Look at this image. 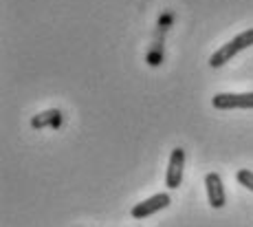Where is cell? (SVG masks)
I'll return each instance as SVG.
<instances>
[{
	"instance_id": "3957f363",
	"label": "cell",
	"mask_w": 253,
	"mask_h": 227,
	"mask_svg": "<svg viewBox=\"0 0 253 227\" xmlns=\"http://www.w3.org/2000/svg\"><path fill=\"white\" fill-rule=\"evenodd\" d=\"M172 203V196L169 194H154V196H150V199H145L143 203H137V205L130 210V214H132V219H148V216H152V214H157V212H161L165 210V207Z\"/></svg>"
},
{
	"instance_id": "5b68a950",
	"label": "cell",
	"mask_w": 253,
	"mask_h": 227,
	"mask_svg": "<svg viewBox=\"0 0 253 227\" xmlns=\"http://www.w3.org/2000/svg\"><path fill=\"white\" fill-rule=\"evenodd\" d=\"M205 187H207V199H209V205L213 210H220L225 207L227 203V194H225V187H222V179L218 172H209L205 177Z\"/></svg>"
},
{
	"instance_id": "8992f818",
	"label": "cell",
	"mask_w": 253,
	"mask_h": 227,
	"mask_svg": "<svg viewBox=\"0 0 253 227\" xmlns=\"http://www.w3.org/2000/svg\"><path fill=\"white\" fill-rule=\"evenodd\" d=\"M62 126V110L57 108H48L44 113L31 117V128L42 130V128H60Z\"/></svg>"
},
{
	"instance_id": "7a4b0ae2",
	"label": "cell",
	"mask_w": 253,
	"mask_h": 227,
	"mask_svg": "<svg viewBox=\"0 0 253 227\" xmlns=\"http://www.w3.org/2000/svg\"><path fill=\"white\" fill-rule=\"evenodd\" d=\"M216 110H233V108H253V93H218L211 99Z\"/></svg>"
},
{
	"instance_id": "277c9868",
	"label": "cell",
	"mask_w": 253,
	"mask_h": 227,
	"mask_svg": "<svg viewBox=\"0 0 253 227\" xmlns=\"http://www.w3.org/2000/svg\"><path fill=\"white\" fill-rule=\"evenodd\" d=\"M183 168H185V150L183 148H174L168 161V172H165V185L169 190H176L183 183Z\"/></svg>"
},
{
	"instance_id": "52a82bcc",
	"label": "cell",
	"mask_w": 253,
	"mask_h": 227,
	"mask_svg": "<svg viewBox=\"0 0 253 227\" xmlns=\"http://www.w3.org/2000/svg\"><path fill=\"white\" fill-rule=\"evenodd\" d=\"M236 181L240 183V185H245L247 190L253 192V172H251V170H247V168L238 170V172H236Z\"/></svg>"
},
{
	"instance_id": "6da1fadb",
	"label": "cell",
	"mask_w": 253,
	"mask_h": 227,
	"mask_svg": "<svg viewBox=\"0 0 253 227\" xmlns=\"http://www.w3.org/2000/svg\"><path fill=\"white\" fill-rule=\"evenodd\" d=\"M251 45H253V29H247V31L238 33V36L233 38L231 42H227V45H222L220 49H218L216 53H213V55L209 57V66H211V69H218V66L227 64V62H229L233 55H238V53H240V51L249 49Z\"/></svg>"
}]
</instances>
